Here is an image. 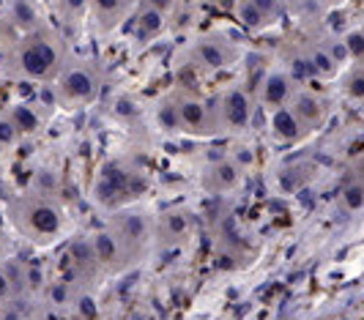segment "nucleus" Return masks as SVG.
Returning a JSON list of instances; mask_svg holds the SVG:
<instances>
[{"label":"nucleus","mask_w":364,"mask_h":320,"mask_svg":"<svg viewBox=\"0 0 364 320\" xmlns=\"http://www.w3.org/2000/svg\"><path fill=\"white\" fill-rule=\"evenodd\" d=\"M233 183H235V167H233V164H227V161L216 164V167L208 172V186H211V189H216V191L230 189Z\"/></svg>","instance_id":"9b49d317"},{"label":"nucleus","mask_w":364,"mask_h":320,"mask_svg":"<svg viewBox=\"0 0 364 320\" xmlns=\"http://www.w3.org/2000/svg\"><path fill=\"white\" fill-rule=\"evenodd\" d=\"M11 295H14V287H11L8 276H5V271L0 268V301H5V298H11Z\"/></svg>","instance_id":"aec40b11"},{"label":"nucleus","mask_w":364,"mask_h":320,"mask_svg":"<svg viewBox=\"0 0 364 320\" xmlns=\"http://www.w3.org/2000/svg\"><path fill=\"white\" fill-rule=\"evenodd\" d=\"M350 181H356L359 186H364V156L356 159V164H353V178H350Z\"/></svg>","instance_id":"412c9836"},{"label":"nucleus","mask_w":364,"mask_h":320,"mask_svg":"<svg viewBox=\"0 0 364 320\" xmlns=\"http://www.w3.org/2000/svg\"><path fill=\"white\" fill-rule=\"evenodd\" d=\"M238 16H241V22L249 25V27H255V25L263 22V14L252 5V0H241V5H238Z\"/></svg>","instance_id":"dca6fc26"},{"label":"nucleus","mask_w":364,"mask_h":320,"mask_svg":"<svg viewBox=\"0 0 364 320\" xmlns=\"http://www.w3.org/2000/svg\"><path fill=\"white\" fill-rule=\"evenodd\" d=\"M145 5H148V8H156V11H161V14H167V11L172 8V0H145Z\"/></svg>","instance_id":"4be33fe9"},{"label":"nucleus","mask_w":364,"mask_h":320,"mask_svg":"<svg viewBox=\"0 0 364 320\" xmlns=\"http://www.w3.org/2000/svg\"><path fill=\"white\" fill-rule=\"evenodd\" d=\"M93 5L101 19H115L123 11V0H93Z\"/></svg>","instance_id":"2eb2a0df"},{"label":"nucleus","mask_w":364,"mask_h":320,"mask_svg":"<svg viewBox=\"0 0 364 320\" xmlns=\"http://www.w3.org/2000/svg\"><path fill=\"white\" fill-rule=\"evenodd\" d=\"M140 186L137 175H131L129 170H123L120 164H107L101 172H99V181H96V194L101 202H115V200H123L129 194H134Z\"/></svg>","instance_id":"20e7f679"},{"label":"nucleus","mask_w":364,"mask_h":320,"mask_svg":"<svg viewBox=\"0 0 364 320\" xmlns=\"http://www.w3.org/2000/svg\"><path fill=\"white\" fill-rule=\"evenodd\" d=\"M197 52H200V60H203L205 66H211V68H222V66L230 60L227 46H224V44H216V41H203V44L197 46Z\"/></svg>","instance_id":"6e6552de"},{"label":"nucleus","mask_w":364,"mask_h":320,"mask_svg":"<svg viewBox=\"0 0 364 320\" xmlns=\"http://www.w3.org/2000/svg\"><path fill=\"white\" fill-rule=\"evenodd\" d=\"M274 131L279 137H296L301 131V123L293 115V109H276V115H274Z\"/></svg>","instance_id":"f8f14e48"},{"label":"nucleus","mask_w":364,"mask_h":320,"mask_svg":"<svg viewBox=\"0 0 364 320\" xmlns=\"http://www.w3.org/2000/svg\"><path fill=\"white\" fill-rule=\"evenodd\" d=\"M96 88H99V79L96 74L88 68V66H71L60 74V82H57V93L63 101L68 104H85L96 96Z\"/></svg>","instance_id":"7ed1b4c3"},{"label":"nucleus","mask_w":364,"mask_h":320,"mask_svg":"<svg viewBox=\"0 0 364 320\" xmlns=\"http://www.w3.org/2000/svg\"><path fill=\"white\" fill-rule=\"evenodd\" d=\"M293 115L298 118L301 126H304V123L312 126V123H317V120L323 118V104H320V98H315V96H309V93H298Z\"/></svg>","instance_id":"0eeeda50"},{"label":"nucleus","mask_w":364,"mask_h":320,"mask_svg":"<svg viewBox=\"0 0 364 320\" xmlns=\"http://www.w3.org/2000/svg\"><path fill=\"white\" fill-rule=\"evenodd\" d=\"M219 120L227 126V129H241L249 123V101L241 90H230L222 96L219 101V109H216Z\"/></svg>","instance_id":"39448f33"},{"label":"nucleus","mask_w":364,"mask_h":320,"mask_svg":"<svg viewBox=\"0 0 364 320\" xmlns=\"http://www.w3.org/2000/svg\"><path fill=\"white\" fill-rule=\"evenodd\" d=\"M60 3H63V8H66L71 16H79V14L85 11V3H88V0H60Z\"/></svg>","instance_id":"6ab92c4d"},{"label":"nucleus","mask_w":364,"mask_h":320,"mask_svg":"<svg viewBox=\"0 0 364 320\" xmlns=\"http://www.w3.org/2000/svg\"><path fill=\"white\" fill-rule=\"evenodd\" d=\"M16 129H14V123L8 120V118H0V148H5V145H11L14 139H16Z\"/></svg>","instance_id":"f3484780"},{"label":"nucleus","mask_w":364,"mask_h":320,"mask_svg":"<svg viewBox=\"0 0 364 320\" xmlns=\"http://www.w3.org/2000/svg\"><path fill=\"white\" fill-rule=\"evenodd\" d=\"M11 25L22 27V30H33L38 25V16H36V8L27 3V0H14L11 3Z\"/></svg>","instance_id":"1a4fd4ad"},{"label":"nucleus","mask_w":364,"mask_h":320,"mask_svg":"<svg viewBox=\"0 0 364 320\" xmlns=\"http://www.w3.org/2000/svg\"><path fill=\"white\" fill-rule=\"evenodd\" d=\"M252 5L263 14V16H271L279 11V0H252Z\"/></svg>","instance_id":"a211bd4d"},{"label":"nucleus","mask_w":364,"mask_h":320,"mask_svg":"<svg viewBox=\"0 0 364 320\" xmlns=\"http://www.w3.org/2000/svg\"><path fill=\"white\" fill-rule=\"evenodd\" d=\"M60 60H63V49L60 41L52 33H33L30 38H25L16 52L8 60V71L16 77H27V79H49L60 71Z\"/></svg>","instance_id":"f257e3e1"},{"label":"nucleus","mask_w":364,"mask_h":320,"mask_svg":"<svg viewBox=\"0 0 364 320\" xmlns=\"http://www.w3.org/2000/svg\"><path fill=\"white\" fill-rule=\"evenodd\" d=\"M263 96H265L268 104H282V101L290 96V82H287V77H282V74H271V77L265 79Z\"/></svg>","instance_id":"9d476101"},{"label":"nucleus","mask_w":364,"mask_h":320,"mask_svg":"<svg viewBox=\"0 0 364 320\" xmlns=\"http://www.w3.org/2000/svg\"><path fill=\"white\" fill-rule=\"evenodd\" d=\"M175 112H178V126H186L192 131H203V129H208V123H213L211 109L194 96H183V101L175 107Z\"/></svg>","instance_id":"423d86ee"},{"label":"nucleus","mask_w":364,"mask_h":320,"mask_svg":"<svg viewBox=\"0 0 364 320\" xmlns=\"http://www.w3.org/2000/svg\"><path fill=\"white\" fill-rule=\"evenodd\" d=\"M161 25H164V14L156 11V8H148V5H145V8H142V16H140L142 36H153V33H159Z\"/></svg>","instance_id":"4468645a"},{"label":"nucleus","mask_w":364,"mask_h":320,"mask_svg":"<svg viewBox=\"0 0 364 320\" xmlns=\"http://www.w3.org/2000/svg\"><path fill=\"white\" fill-rule=\"evenodd\" d=\"M11 216H14L16 227L22 232H27L30 238H49V235L60 232V227H63L60 208L41 194L19 197L16 202H11Z\"/></svg>","instance_id":"f03ea898"},{"label":"nucleus","mask_w":364,"mask_h":320,"mask_svg":"<svg viewBox=\"0 0 364 320\" xmlns=\"http://www.w3.org/2000/svg\"><path fill=\"white\" fill-rule=\"evenodd\" d=\"M8 120L14 123V129H16L19 134L36 131V126H38V118H36V112H33L30 107H14L11 115H8Z\"/></svg>","instance_id":"ddd939ff"}]
</instances>
